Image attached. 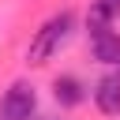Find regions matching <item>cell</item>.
Returning a JSON list of instances; mask_svg holds the SVG:
<instances>
[{"label":"cell","mask_w":120,"mask_h":120,"mask_svg":"<svg viewBox=\"0 0 120 120\" xmlns=\"http://www.w3.org/2000/svg\"><path fill=\"white\" fill-rule=\"evenodd\" d=\"M71 34H75V11L64 8V11H56V15H49V19L34 30V38H30V45H26V64H30V68L49 64L52 56H60V52L68 49Z\"/></svg>","instance_id":"cell-1"},{"label":"cell","mask_w":120,"mask_h":120,"mask_svg":"<svg viewBox=\"0 0 120 120\" xmlns=\"http://www.w3.org/2000/svg\"><path fill=\"white\" fill-rule=\"evenodd\" d=\"M34 116H38V90L26 79L11 82L0 98V120H34Z\"/></svg>","instance_id":"cell-2"},{"label":"cell","mask_w":120,"mask_h":120,"mask_svg":"<svg viewBox=\"0 0 120 120\" xmlns=\"http://www.w3.org/2000/svg\"><path fill=\"white\" fill-rule=\"evenodd\" d=\"M86 98H90V86H86L79 75L64 71V75H56V79H52V101H56L60 109H79Z\"/></svg>","instance_id":"cell-3"},{"label":"cell","mask_w":120,"mask_h":120,"mask_svg":"<svg viewBox=\"0 0 120 120\" xmlns=\"http://www.w3.org/2000/svg\"><path fill=\"white\" fill-rule=\"evenodd\" d=\"M90 98H94V105H98L101 116H120V71H116V75H112V71L101 75V79L94 82Z\"/></svg>","instance_id":"cell-4"},{"label":"cell","mask_w":120,"mask_h":120,"mask_svg":"<svg viewBox=\"0 0 120 120\" xmlns=\"http://www.w3.org/2000/svg\"><path fill=\"white\" fill-rule=\"evenodd\" d=\"M90 56L98 64H120V30L112 26H101V30H90Z\"/></svg>","instance_id":"cell-5"},{"label":"cell","mask_w":120,"mask_h":120,"mask_svg":"<svg viewBox=\"0 0 120 120\" xmlns=\"http://www.w3.org/2000/svg\"><path fill=\"white\" fill-rule=\"evenodd\" d=\"M94 8H98V11H105L109 19H116V15H120V0H94Z\"/></svg>","instance_id":"cell-6"},{"label":"cell","mask_w":120,"mask_h":120,"mask_svg":"<svg viewBox=\"0 0 120 120\" xmlns=\"http://www.w3.org/2000/svg\"><path fill=\"white\" fill-rule=\"evenodd\" d=\"M34 120H64V116H34Z\"/></svg>","instance_id":"cell-7"}]
</instances>
